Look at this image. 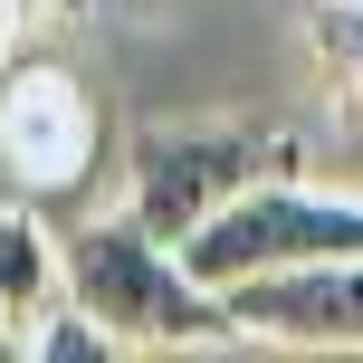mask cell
I'll return each instance as SVG.
<instances>
[{"label":"cell","instance_id":"cell-1","mask_svg":"<svg viewBox=\"0 0 363 363\" xmlns=\"http://www.w3.org/2000/svg\"><path fill=\"white\" fill-rule=\"evenodd\" d=\"M67 296L115 335L125 354H182V345H249L230 315V296L201 287L182 268V249L163 230H144L134 211L86 220L67 239Z\"/></svg>","mask_w":363,"mask_h":363},{"label":"cell","instance_id":"cell-2","mask_svg":"<svg viewBox=\"0 0 363 363\" xmlns=\"http://www.w3.org/2000/svg\"><path fill=\"white\" fill-rule=\"evenodd\" d=\"M277 172H306V144L287 125H144L125 153V211L182 249Z\"/></svg>","mask_w":363,"mask_h":363},{"label":"cell","instance_id":"cell-3","mask_svg":"<svg viewBox=\"0 0 363 363\" xmlns=\"http://www.w3.org/2000/svg\"><path fill=\"white\" fill-rule=\"evenodd\" d=\"M315 258H363V201L306 191L296 172L258 182L211 230L182 239V268L201 287H239V277H268V268H315Z\"/></svg>","mask_w":363,"mask_h":363},{"label":"cell","instance_id":"cell-4","mask_svg":"<svg viewBox=\"0 0 363 363\" xmlns=\"http://www.w3.org/2000/svg\"><path fill=\"white\" fill-rule=\"evenodd\" d=\"M96 144H106L96 134V106H86V86L67 67H10V86H0V163L29 182L38 201L86 191Z\"/></svg>","mask_w":363,"mask_h":363},{"label":"cell","instance_id":"cell-5","mask_svg":"<svg viewBox=\"0 0 363 363\" xmlns=\"http://www.w3.org/2000/svg\"><path fill=\"white\" fill-rule=\"evenodd\" d=\"M249 345L296 354H363V258H315V268H268L220 287Z\"/></svg>","mask_w":363,"mask_h":363},{"label":"cell","instance_id":"cell-6","mask_svg":"<svg viewBox=\"0 0 363 363\" xmlns=\"http://www.w3.org/2000/svg\"><path fill=\"white\" fill-rule=\"evenodd\" d=\"M48 306H67V239L38 230V211H0V315L29 335Z\"/></svg>","mask_w":363,"mask_h":363},{"label":"cell","instance_id":"cell-7","mask_svg":"<svg viewBox=\"0 0 363 363\" xmlns=\"http://www.w3.org/2000/svg\"><path fill=\"white\" fill-rule=\"evenodd\" d=\"M306 57H315V77H325V96L363 125V0H315Z\"/></svg>","mask_w":363,"mask_h":363},{"label":"cell","instance_id":"cell-8","mask_svg":"<svg viewBox=\"0 0 363 363\" xmlns=\"http://www.w3.org/2000/svg\"><path fill=\"white\" fill-rule=\"evenodd\" d=\"M19 354H29V363H115L125 345H115V335H106V325H96V315L67 296V306H48L29 335H19Z\"/></svg>","mask_w":363,"mask_h":363},{"label":"cell","instance_id":"cell-9","mask_svg":"<svg viewBox=\"0 0 363 363\" xmlns=\"http://www.w3.org/2000/svg\"><path fill=\"white\" fill-rule=\"evenodd\" d=\"M29 19H38V0H0V67H10V48H19Z\"/></svg>","mask_w":363,"mask_h":363},{"label":"cell","instance_id":"cell-10","mask_svg":"<svg viewBox=\"0 0 363 363\" xmlns=\"http://www.w3.org/2000/svg\"><path fill=\"white\" fill-rule=\"evenodd\" d=\"M38 10H48V19H77V10H86V0H38Z\"/></svg>","mask_w":363,"mask_h":363},{"label":"cell","instance_id":"cell-11","mask_svg":"<svg viewBox=\"0 0 363 363\" xmlns=\"http://www.w3.org/2000/svg\"><path fill=\"white\" fill-rule=\"evenodd\" d=\"M0 354H19V325H10V315H0Z\"/></svg>","mask_w":363,"mask_h":363}]
</instances>
